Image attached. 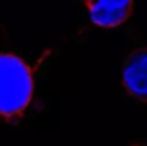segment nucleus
Returning <instances> with one entry per match:
<instances>
[{"label": "nucleus", "mask_w": 147, "mask_h": 146, "mask_svg": "<svg viewBox=\"0 0 147 146\" xmlns=\"http://www.w3.org/2000/svg\"><path fill=\"white\" fill-rule=\"evenodd\" d=\"M33 96L30 66L13 54H0V121H9L27 110Z\"/></svg>", "instance_id": "1"}, {"label": "nucleus", "mask_w": 147, "mask_h": 146, "mask_svg": "<svg viewBox=\"0 0 147 146\" xmlns=\"http://www.w3.org/2000/svg\"><path fill=\"white\" fill-rule=\"evenodd\" d=\"M122 85L130 97L147 104V46L133 49L124 60Z\"/></svg>", "instance_id": "2"}, {"label": "nucleus", "mask_w": 147, "mask_h": 146, "mask_svg": "<svg viewBox=\"0 0 147 146\" xmlns=\"http://www.w3.org/2000/svg\"><path fill=\"white\" fill-rule=\"evenodd\" d=\"M85 5L94 25L114 29L130 17L133 0H85Z\"/></svg>", "instance_id": "3"}]
</instances>
